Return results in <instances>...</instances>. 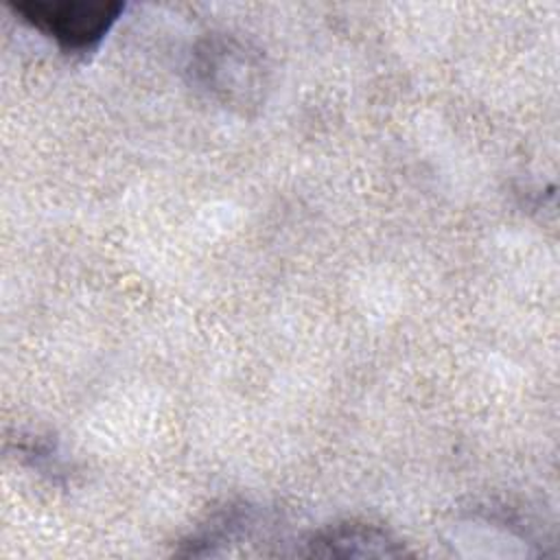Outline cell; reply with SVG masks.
<instances>
[{
	"label": "cell",
	"mask_w": 560,
	"mask_h": 560,
	"mask_svg": "<svg viewBox=\"0 0 560 560\" xmlns=\"http://www.w3.org/2000/svg\"><path fill=\"white\" fill-rule=\"evenodd\" d=\"M11 9L61 48L85 52L107 35L125 7L112 0H22Z\"/></svg>",
	"instance_id": "1"
},
{
	"label": "cell",
	"mask_w": 560,
	"mask_h": 560,
	"mask_svg": "<svg viewBox=\"0 0 560 560\" xmlns=\"http://www.w3.org/2000/svg\"><path fill=\"white\" fill-rule=\"evenodd\" d=\"M260 63L238 42L208 39L197 52V72L225 103L243 105L260 88Z\"/></svg>",
	"instance_id": "2"
}]
</instances>
